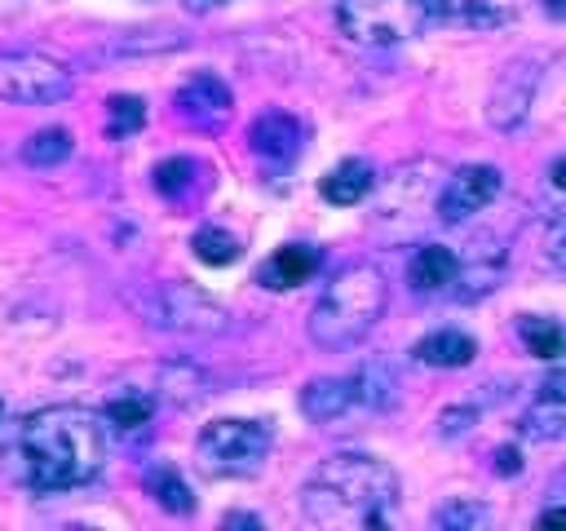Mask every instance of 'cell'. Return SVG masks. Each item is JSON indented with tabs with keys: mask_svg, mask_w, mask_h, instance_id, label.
Returning <instances> with one entry per match:
<instances>
[{
	"mask_svg": "<svg viewBox=\"0 0 566 531\" xmlns=\"http://www.w3.org/2000/svg\"><path fill=\"white\" fill-rule=\"evenodd\" d=\"M314 270H318V252H314V248H305V243H283V248H274V252L265 257V266H261L256 279L279 292V288L305 283Z\"/></svg>",
	"mask_w": 566,
	"mask_h": 531,
	"instance_id": "obj_13",
	"label": "cell"
},
{
	"mask_svg": "<svg viewBox=\"0 0 566 531\" xmlns=\"http://www.w3.org/2000/svg\"><path fill=\"white\" fill-rule=\"evenodd\" d=\"M535 88H539V71L535 66L531 71L526 66H509L504 80L491 93V124L495 128H517L526 119L531 102H535Z\"/></svg>",
	"mask_w": 566,
	"mask_h": 531,
	"instance_id": "obj_10",
	"label": "cell"
},
{
	"mask_svg": "<svg viewBox=\"0 0 566 531\" xmlns=\"http://www.w3.org/2000/svg\"><path fill=\"white\" fill-rule=\"evenodd\" d=\"M106 115H111V133H115V137H128L133 128H142V124H146V102H142V97L119 93V97H111V102H106Z\"/></svg>",
	"mask_w": 566,
	"mask_h": 531,
	"instance_id": "obj_26",
	"label": "cell"
},
{
	"mask_svg": "<svg viewBox=\"0 0 566 531\" xmlns=\"http://www.w3.org/2000/svg\"><path fill=\"white\" fill-rule=\"evenodd\" d=\"M500 186H504V173H500V168H491V164H464V168H455V173L447 177V186L438 190L433 212H438V221L455 226V221L482 212V208L500 195Z\"/></svg>",
	"mask_w": 566,
	"mask_h": 531,
	"instance_id": "obj_8",
	"label": "cell"
},
{
	"mask_svg": "<svg viewBox=\"0 0 566 531\" xmlns=\"http://www.w3.org/2000/svg\"><path fill=\"white\" fill-rule=\"evenodd\" d=\"M71 133L66 128H40L35 137H27V146H22V159L27 164H35V168H53V164H62L66 155H71Z\"/></svg>",
	"mask_w": 566,
	"mask_h": 531,
	"instance_id": "obj_21",
	"label": "cell"
},
{
	"mask_svg": "<svg viewBox=\"0 0 566 531\" xmlns=\"http://www.w3.org/2000/svg\"><path fill=\"white\" fill-rule=\"evenodd\" d=\"M562 385H566L562 372H548V381L539 385V394H535V403L522 420V434L531 442H553V438L566 434V394H562Z\"/></svg>",
	"mask_w": 566,
	"mask_h": 531,
	"instance_id": "obj_11",
	"label": "cell"
},
{
	"mask_svg": "<svg viewBox=\"0 0 566 531\" xmlns=\"http://www.w3.org/2000/svg\"><path fill=\"white\" fill-rule=\"evenodd\" d=\"M376 186V173L367 159H340L323 181H318V195L336 208H354L358 199H367V190Z\"/></svg>",
	"mask_w": 566,
	"mask_h": 531,
	"instance_id": "obj_15",
	"label": "cell"
},
{
	"mask_svg": "<svg viewBox=\"0 0 566 531\" xmlns=\"http://www.w3.org/2000/svg\"><path fill=\"white\" fill-rule=\"evenodd\" d=\"M27 9H35V0H0V18H18Z\"/></svg>",
	"mask_w": 566,
	"mask_h": 531,
	"instance_id": "obj_27",
	"label": "cell"
},
{
	"mask_svg": "<svg viewBox=\"0 0 566 531\" xmlns=\"http://www.w3.org/2000/svg\"><path fill=\"white\" fill-rule=\"evenodd\" d=\"M190 248H195V257H199L203 266H230V261H239V252H243L239 235H230V230H221V226H199V230L190 235Z\"/></svg>",
	"mask_w": 566,
	"mask_h": 531,
	"instance_id": "obj_19",
	"label": "cell"
},
{
	"mask_svg": "<svg viewBox=\"0 0 566 531\" xmlns=\"http://www.w3.org/2000/svg\"><path fill=\"white\" fill-rule=\"evenodd\" d=\"M336 22L358 44H402L438 22L433 0H340Z\"/></svg>",
	"mask_w": 566,
	"mask_h": 531,
	"instance_id": "obj_6",
	"label": "cell"
},
{
	"mask_svg": "<svg viewBox=\"0 0 566 531\" xmlns=\"http://www.w3.org/2000/svg\"><path fill=\"white\" fill-rule=\"evenodd\" d=\"M150 491H155V500H159L164 509H172V513H190V509H195L190 487L177 478V469H155V473H150Z\"/></svg>",
	"mask_w": 566,
	"mask_h": 531,
	"instance_id": "obj_25",
	"label": "cell"
},
{
	"mask_svg": "<svg viewBox=\"0 0 566 531\" xmlns=\"http://www.w3.org/2000/svg\"><path fill=\"white\" fill-rule=\"evenodd\" d=\"M438 4V22H460V27H500L513 18L509 0H433Z\"/></svg>",
	"mask_w": 566,
	"mask_h": 531,
	"instance_id": "obj_18",
	"label": "cell"
},
{
	"mask_svg": "<svg viewBox=\"0 0 566 531\" xmlns=\"http://www.w3.org/2000/svg\"><path fill=\"white\" fill-rule=\"evenodd\" d=\"M385 305H389V283H385L380 266L354 261L314 301V310H310V341L318 350H349V345H358L380 323Z\"/></svg>",
	"mask_w": 566,
	"mask_h": 531,
	"instance_id": "obj_3",
	"label": "cell"
},
{
	"mask_svg": "<svg viewBox=\"0 0 566 531\" xmlns=\"http://www.w3.org/2000/svg\"><path fill=\"white\" fill-rule=\"evenodd\" d=\"M71 66L31 53V49H9L0 53V102H22V106H49L71 93Z\"/></svg>",
	"mask_w": 566,
	"mask_h": 531,
	"instance_id": "obj_7",
	"label": "cell"
},
{
	"mask_svg": "<svg viewBox=\"0 0 566 531\" xmlns=\"http://www.w3.org/2000/svg\"><path fill=\"white\" fill-rule=\"evenodd\" d=\"M539 4H544V9H548V13H553V18H557V13H562V9H566V0H539Z\"/></svg>",
	"mask_w": 566,
	"mask_h": 531,
	"instance_id": "obj_30",
	"label": "cell"
},
{
	"mask_svg": "<svg viewBox=\"0 0 566 531\" xmlns=\"http://www.w3.org/2000/svg\"><path fill=\"white\" fill-rule=\"evenodd\" d=\"M195 173H199L195 159H164V164L155 168V186H159V195H168V199H186L190 186H195Z\"/></svg>",
	"mask_w": 566,
	"mask_h": 531,
	"instance_id": "obj_24",
	"label": "cell"
},
{
	"mask_svg": "<svg viewBox=\"0 0 566 531\" xmlns=\"http://www.w3.org/2000/svg\"><path fill=\"white\" fill-rule=\"evenodd\" d=\"M221 4H230V0H186L190 13H208V9H221Z\"/></svg>",
	"mask_w": 566,
	"mask_h": 531,
	"instance_id": "obj_29",
	"label": "cell"
},
{
	"mask_svg": "<svg viewBox=\"0 0 566 531\" xmlns=\"http://www.w3.org/2000/svg\"><path fill=\"white\" fill-rule=\"evenodd\" d=\"M455 274H460V257H455L447 243H424V248H416V257H411V266H407V279H411V288H420V292H442L447 283H455Z\"/></svg>",
	"mask_w": 566,
	"mask_h": 531,
	"instance_id": "obj_16",
	"label": "cell"
},
{
	"mask_svg": "<svg viewBox=\"0 0 566 531\" xmlns=\"http://www.w3.org/2000/svg\"><path fill=\"white\" fill-rule=\"evenodd\" d=\"M411 354L424 363V367H469L473 354H478V341L460 327H442V332H429L411 345Z\"/></svg>",
	"mask_w": 566,
	"mask_h": 531,
	"instance_id": "obj_14",
	"label": "cell"
},
{
	"mask_svg": "<svg viewBox=\"0 0 566 531\" xmlns=\"http://www.w3.org/2000/svg\"><path fill=\"white\" fill-rule=\"evenodd\" d=\"M500 473H517V451L513 447L500 451Z\"/></svg>",
	"mask_w": 566,
	"mask_h": 531,
	"instance_id": "obj_28",
	"label": "cell"
},
{
	"mask_svg": "<svg viewBox=\"0 0 566 531\" xmlns=\"http://www.w3.org/2000/svg\"><path fill=\"white\" fill-rule=\"evenodd\" d=\"M133 310L142 314V323H150L159 332H186V336H221V332H230V310L221 301H212L208 292L190 288V283L142 288V296H133Z\"/></svg>",
	"mask_w": 566,
	"mask_h": 531,
	"instance_id": "obj_4",
	"label": "cell"
},
{
	"mask_svg": "<svg viewBox=\"0 0 566 531\" xmlns=\"http://www.w3.org/2000/svg\"><path fill=\"white\" fill-rule=\"evenodd\" d=\"M522 341H526V350L535 354V358H557L562 354V327H557V319H544V314H531V319H522Z\"/></svg>",
	"mask_w": 566,
	"mask_h": 531,
	"instance_id": "obj_23",
	"label": "cell"
},
{
	"mask_svg": "<svg viewBox=\"0 0 566 531\" xmlns=\"http://www.w3.org/2000/svg\"><path fill=\"white\" fill-rule=\"evenodd\" d=\"M270 456V425L265 420H212L195 438V465L203 478H248Z\"/></svg>",
	"mask_w": 566,
	"mask_h": 531,
	"instance_id": "obj_5",
	"label": "cell"
},
{
	"mask_svg": "<svg viewBox=\"0 0 566 531\" xmlns=\"http://www.w3.org/2000/svg\"><path fill=\"white\" fill-rule=\"evenodd\" d=\"M150 412H155V398L150 394H115V398H106V412L102 416L119 434H133V429H142L150 420Z\"/></svg>",
	"mask_w": 566,
	"mask_h": 531,
	"instance_id": "obj_22",
	"label": "cell"
},
{
	"mask_svg": "<svg viewBox=\"0 0 566 531\" xmlns=\"http://www.w3.org/2000/svg\"><path fill=\"white\" fill-rule=\"evenodd\" d=\"M349 407H358L349 376H323V381H310V385L301 389V412H305V420H314V425L340 420Z\"/></svg>",
	"mask_w": 566,
	"mask_h": 531,
	"instance_id": "obj_12",
	"label": "cell"
},
{
	"mask_svg": "<svg viewBox=\"0 0 566 531\" xmlns=\"http://www.w3.org/2000/svg\"><path fill=\"white\" fill-rule=\"evenodd\" d=\"M398 504V473L363 451H336L318 460L301 487V513L327 531L389 527Z\"/></svg>",
	"mask_w": 566,
	"mask_h": 531,
	"instance_id": "obj_1",
	"label": "cell"
},
{
	"mask_svg": "<svg viewBox=\"0 0 566 531\" xmlns=\"http://www.w3.org/2000/svg\"><path fill=\"white\" fill-rule=\"evenodd\" d=\"M106 465V425L88 407L53 403L22 420V469L35 491H71Z\"/></svg>",
	"mask_w": 566,
	"mask_h": 531,
	"instance_id": "obj_2",
	"label": "cell"
},
{
	"mask_svg": "<svg viewBox=\"0 0 566 531\" xmlns=\"http://www.w3.org/2000/svg\"><path fill=\"white\" fill-rule=\"evenodd\" d=\"M0 420H4V403H0Z\"/></svg>",
	"mask_w": 566,
	"mask_h": 531,
	"instance_id": "obj_31",
	"label": "cell"
},
{
	"mask_svg": "<svg viewBox=\"0 0 566 531\" xmlns=\"http://www.w3.org/2000/svg\"><path fill=\"white\" fill-rule=\"evenodd\" d=\"M433 522H438L442 531H482V527L495 522V513H491L482 500H473V496H455L451 504H442V509L433 513Z\"/></svg>",
	"mask_w": 566,
	"mask_h": 531,
	"instance_id": "obj_20",
	"label": "cell"
},
{
	"mask_svg": "<svg viewBox=\"0 0 566 531\" xmlns=\"http://www.w3.org/2000/svg\"><path fill=\"white\" fill-rule=\"evenodd\" d=\"M296 142H301V124H296L292 115H283V111H270V115H261V119L252 124V150H261V155H270V159L292 155Z\"/></svg>",
	"mask_w": 566,
	"mask_h": 531,
	"instance_id": "obj_17",
	"label": "cell"
},
{
	"mask_svg": "<svg viewBox=\"0 0 566 531\" xmlns=\"http://www.w3.org/2000/svg\"><path fill=\"white\" fill-rule=\"evenodd\" d=\"M172 115L181 119V124H190V128H221L226 119H230V88L217 80V75H195L181 93H177V102H172Z\"/></svg>",
	"mask_w": 566,
	"mask_h": 531,
	"instance_id": "obj_9",
	"label": "cell"
}]
</instances>
